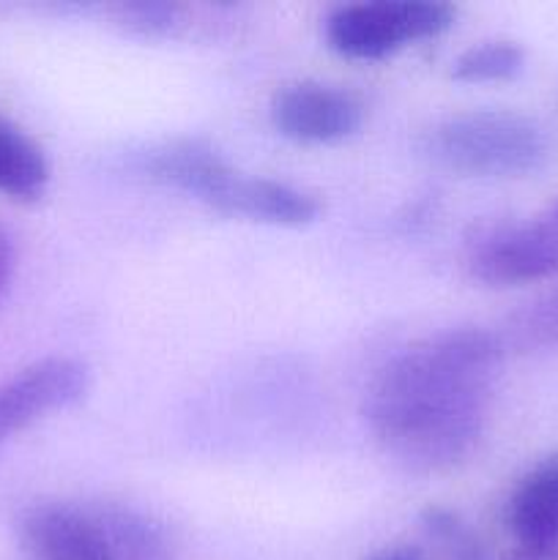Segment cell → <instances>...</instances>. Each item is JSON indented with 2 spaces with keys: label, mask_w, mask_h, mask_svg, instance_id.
Listing matches in <instances>:
<instances>
[{
  "label": "cell",
  "mask_w": 558,
  "mask_h": 560,
  "mask_svg": "<svg viewBox=\"0 0 558 560\" xmlns=\"http://www.w3.org/2000/svg\"><path fill=\"white\" fill-rule=\"evenodd\" d=\"M503 348L487 328H452L392 355L364 397L381 452L414 474L463 465L485 435Z\"/></svg>",
  "instance_id": "6da1fadb"
},
{
  "label": "cell",
  "mask_w": 558,
  "mask_h": 560,
  "mask_svg": "<svg viewBox=\"0 0 558 560\" xmlns=\"http://www.w3.org/2000/svg\"><path fill=\"white\" fill-rule=\"evenodd\" d=\"M421 151L438 167L468 178H528L550 162V137L531 115L514 109H465L435 120Z\"/></svg>",
  "instance_id": "7a4b0ae2"
},
{
  "label": "cell",
  "mask_w": 558,
  "mask_h": 560,
  "mask_svg": "<svg viewBox=\"0 0 558 560\" xmlns=\"http://www.w3.org/2000/svg\"><path fill=\"white\" fill-rule=\"evenodd\" d=\"M454 20L457 11L441 0H370L337 5L323 22V36L339 58L372 63L443 36Z\"/></svg>",
  "instance_id": "3957f363"
},
{
  "label": "cell",
  "mask_w": 558,
  "mask_h": 560,
  "mask_svg": "<svg viewBox=\"0 0 558 560\" xmlns=\"http://www.w3.org/2000/svg\"><path fill=\"white\" fill-rule=\"evenodd\" d=\"M268 115L284 140L299 145H334L359 135L367 107L350 88L299 80L274 93Z\"/></svg>",
  "instance_id": "277c9868"
},
{
  "label": "cell",
  "mask_w": 558,
  "mask_h": 560,
  "mask_svg": "<svg viewBox=\"0 0 558 560\" xmlns=\"http://www.w3.org/2000/svg\"><path fill=\"white\" fill-rule=\"evenodd\" d=\"M91 388V366L74 355L33 361L0 383V448L47 416L74 408Z\"/></svg>",
  "instance_id": "5b68a950"
},
{
  "label": "cell",
  "mask_w": 558,
  "mask_h": 560,
  "mask_svg": "<svg viewBox=\"0 0 558 560\" xmlns=\"http://www.w3.org/2000/svg\"><path fill=\"white\" fill-rule=\"evenodd\" d=\"M468 271L487 288H520L558 273V244L534 222H503L481 230L468 249Z\"/></svg>",
  "instance_id": "8992f818"
},
{
  "label": "cell",
  "mask_w": 558,
  "mask_h": 560,
  "mask_svg": "<svg viewBox=\"0 0 558 560\" xmlns=\"http://www.w3.org/2000/svg\"><path fill=\"white\" fill-rule=\"evenodd\" d=\"M16 541L25 560H115L88 506L44 501L16 520Z\"/></svg>",
  "instance_id": "52a82bcc"
},
{
  "label": "cell",
  "mask_w": 558,
  "mask_h": 560,
  "mask_svg": "<svg viewBox=\"0 0 558 560\" xmlns=\"http://www.w3.org/2000/svg\"><path fill=\"white\" fill-rule=\"evenodd\" d=\"M503 525L518 545L512 560L558 558V454L520 476L503 506Z\"/></svg>",
  "instance_id": "ba28073f"
},
{
  "label": "cell",
  "mask_w": 558,
  "mask_h": 560,
  "mask_svg": "<svg viewBox=\"0 0 558 560\" xmlns=\"http://www.w3.org/2000/svg\"><path fill=\"white\" fill-rule=\"evenodd\" d=\"M208 208L224 217L249 219V222L277 224V228H304L317 222L323 202L315 191L301 189L288 180L249 175L233 167Z\"/></svg>",
  "instance_id": "9c48e42d"
},
{
  "label": "cell",
  "mask_w": 558,
  "mask_h": 560,
  "mask_svg": "<svg viewBox=\"0 0 558 560\" xmlns=\"http://www.w3.org/2000/svg\"><path fill=\"white\" fill-rule=\"evenodd\" d=\"M140 167L156 184L173 186V189L208 206V200L217 195L222 180L230 175L228 170H233V164L211 142L184 137V140L162 142V145L142 153Z\"/></svg>",
  "instance_id": "30bf717a"
},
{
  "label": "cell",
  "mask_w": 558,
  "mask_h": 560,
  "mask_svg": "<svg viewBox=\"0 0 558 560\" xmlns=\"http://www.w3.org/2000/svg\"><path fill=\"white\" fill-rule=\"evenodd\" d=\"M115 560H175L173 539L151 512L124 501L88 506Z\"/></svg>",
  "instance_id": "8fae6325"
},
{
  "label": "cell",
  "mask_w": 558,
  "mask_h": 560,
  "mask_svg": "<svg viewBox=\"0 0 558 560\" xmlns=\"http://www.w3.org/2000/svg\"><path fill=\"white\" fill-rule=\"evenodd\" d=\"M49 162L27 131L0 115V195L33 202L47 191Z\"/></svg>",
  "instance_id": "7c38bea8"
},
{
  "label": "cell",
  "mask_w": 558,
  "mask_h": 560,
  "mask_svg": "<svg viewBox=\"0 0 558 560\" xmlns=\"http://www.w3.org/2000/svg\"><path fill=\"white\" fill-rule=\"evenodd\" d=\"M525 49L509 38H490V42L470 44L468 49L452 60V80L465 85H481V82H507L523 74Z\"/></svg>",
  "instance_id": "4fadbf2b"
},
{
  "label": "cell",
  "mask_w": 558,
  "mask_h": 560,
  "mask_svg": "<svg viewBox=\"0 0 558 560\" xmlns=\"http://www.w3.org/2000/svg\"><path fill=\"white\" fill-rule=\"evenodd\" d=\"M507 342L518 348H558V290L512 315Z\"/></svg>",
  "instance_id": "5bb4252c"
},
{
  "label": "cell",
  "mask_w": 558,
  "mask_h": 560,
  "mask_svg": "<svg viewBox=\"0 0 558 560\" xmlns=\"http://www.w3.org/2000/svg\"><path fill=\"white\" fill-rule=\"evenodd\" d=\"M421 528L430 536L435 545H441L446 550L449 560H481L485 550H481L479 539L474 536V530L460 520L457 512L446 506H427L421 512Z\"/></svg>",
  "instance_id": "9a60e30c"
},
{
  "label": "cell",
  "mask_w": 558,
  "mask_h": 560,
  "mask_svg": "<svg viewBox=\"0 0 558 560\" xmlns=\"http://www.w3.org/2000/svg\"><path fill=\"white\" fill-rule=\"evenodd\" d=\"M120 22L140 38H167L181 27V5L162 0H137L120 9Z\"/></svg>",
  "instance_id": "2e32d148"
},
{
  "label": "cell",
  "mask_w": 558,
  "mask_h": 560,
  "mask_svg": "<svg viewBox=\"0 0 558 560\" xmlns=\"http://www.w3.org/2000/svg\"><path fill=\"white\" fill-rule=\"evenodd\" d=\"M14 262H16V252H14V238H11L9 230L0 224V299L9 290L11 277H14Z\"/></svg>",
  "instance_id": "e0dca14e"
},
{
  "label": "cell",
  "mask_w": 558,
  "mask_h": 560,
  "mask_svg": "<svg viewBox=\"0 0 558 560\" xmlns=\"http://www.w3.org/2000/svg\"><path fill=\"white\" fill-rule=\"evenodd\" d=\"M367 560H425V552H421V547L416 545H392L372 552Z\"/></svg>",
  "instance_id": "ac0fdd59"
},
{
  "label": "cell",
  "mask_w": 558,
  "mask_h": 560,
  "mask_svg": "<svg viewBox=\"0 0 558 560\" xmlns=\"http://www.w3.org/2000/svg\"><path fill=\"white\" fill-rule=\"evenodd\" d=\"M536 219H539V224H542V228H545V233L550 235V238L558 244V200L553 202V206L547 208V211L542 213V217H536Z\"/></svg>",
  "instance_id": "d6986e66"
}]
</instances>
